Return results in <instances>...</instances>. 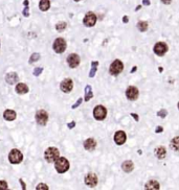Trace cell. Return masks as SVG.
Returning <instances> with one entry per match:
<instances>
[{
	"label": "cell",
	"mask_w": 179,
	"mask_h": 190,
	"mask_svg": "<svg viewBox=\"0 0 179 190\" xmlns=\"http://www.w3.org/2000/svg\"><path fill=\"white\" fill-rule=\"evenodd\" d=\"M55 168L59 174H64L69 169V161L66 158H58L55 161Z\"/></svg>",
	"instance_id": "obj_1"
},
{
	"label": "cell",
	"mask_w": 179,
	"mask_h": 190,
	"mask_svg": "<svg viewBox=\"0 0 179 190\" xmlns=\"http://www.w3.org/2000/svg\"><path fill=\"white\" fill-rule=\"evenodd\" d=\"M60 156V151L57 147H48L44 153V158L48 163L55 162Z\"/></svg>",
	"instance_id": "obj_2"
},
{
	"label": "cell",
	"mask_w": 179,
	"mask_h": 190,
	"mask_svg": "<svg viewBox=\"0 0 179 190\" xmlns=\"http://www.w3.org/2000/svg\"><path fill=\"white\" fill-rule=\"evenodd\" d=\"M23 160V155L22 153L19 151V149H12L9 154V161L12 163V164H19L21 163Z\"/></svg>",
	"instance_id": "obj_3"
},
{
	"label": "cell",
	"mask_w": 179,
	"mask_h": 190,
	"mask_svg": "<svg viewBox=\"0 0 179 190\" xmlns=\"http://www.w3.org/2000/svg\"><path fill=\"white\" fill-rule=\"evenodd\" d=\"M66 46H67V44H66L65 40L63 39V38H58V39L55 40V42L52 44V48H54L55 53L60 55V53H63V52L65 51Z\"/></svg>",
	"instance_id": "obj_4"
},
{
	"label": "cell",
	"mask_w": 179,
	"mask_h": 190,
	"mask_svg": "<svg viewBox=\"0 0 179 190\" xmlns=\"http://www.w3.org/2000/svg\"><path fill=\"white\" fill-rule=\"evenodd\" d=\"M123 69H124L123 62L120 61V60H115V61H113L111 63L110 68H109V72L112 75H118L123 71Z\"/></svg>",
	"instance_id": "obj_5"
},
{
	"label": "cell",
	"mask_w": 179,
	"mask_h": 190,
	"mask_svg": "<svg viewBox=\"0 0 179 190\" xmlns=\"http://www.w3.org/2000/svg\"><path fill=\"white\" fill-rule=\"evenodd\" d=\"M107 116V109L103 106H96L93 110V117L95 119L101 121L104 120Z\"/></svg>",
	"instance_id": "obj_6"
},
{
	"label": "cell",
	"mask_w": 179,
	"mask_h": 190,
	"mask_svg": "<svg viewBox=\"0 0 179 190\" xmlns=\"http://www.w3.org/2000/svg\"><path fill=\"white\" fill-rule=\"evenodd\" d=\"M36 121L39 126H45L47 121H48V114L45 110H39L36 113Z\"/></svg>",
	"instance_id": "obj_7"
},
{
	"label": "cell",
	"mask_w": 179,
	"mask_h": 190,
	"mask_svg": "<svg viewBox=\"0 0 179 190\" xmlns=\"http://www.w3.org/2000/svg\"><path fill=\"white\" fill-rule=\"evenodd\" d=\"M83 23H84L85 26L87 27H91L96 23V16H95L94 13L92 12H89V13L86 14V16L84 17V20H83Z\"/></svg>",
	"instance_id": "obj_8"
},
{
	"label": "cell",
	"mask_w": 179,
	"mask_h": 190,
	"mask_svg": "<svg viewBox=\"0 0 179 190\" xmlns=\"http://www.w3.org/2000/svg\"><path fill=\"white\" fill-rule=\"evenodd\" d=\"M153 50L158 57H162V55H166V52L168 51V45L163 42H158L155 44Z\"/></svg>",
	"instance_id": "obj_9"
},
{
	"label": "cell",
	"mask_w": 179,
	"mask_h": 190,
	"mask_svg": "<svg viewBox=\"0 0 179 190\" xmlns=\"http://www.w3.org/2000/svg\"><path fill=\"white\" fill-rule=\"evenodd\" d=\"M138 95H139V91L136 87H133V86H130V87L127 88L126 90V96L129 100H136L138 98Z\"/></svg>",
	"instance_id": "obj_10"
},
{
	"label": "cell",
	"mask_w": 179,
	"mask_h": 190,
	"mask_svg": "<svg viewBox=\"0 0 179 190\" xmlns=\"http://www.w3.org/2000/svg\"><path fill=\"white\" fill-rule=\"evenodd\" d=\"M73 88V83H72L71 78H65L64 81L60 84V89L64 92V93H69Z\"/></svg>",
	"instance_id": "obj_11"
},
{
	"label": "cell",
	"mask_w": 179,
	"mask_h": 190,
	"mask_svg": "<svg viewBox=\"0 0 179 190\" xmlns=\"http://www.w3.org/2000/svg\"><path fill=\"white\" fill-rule=\"evenodd\" d=\"M85 184L89 187H95L98 185V177H96V174H93V172H90V174H88L86 177H85Z\"/></svg>",
	"instance_id": "obj_12"
},
{
	"label": "cell",
	"mask_w": 179,
	"mask_h": 190,
	"mask_svg": "<svg viewBox=\"0 0 179 190\" xmlns=\"http://www.w3.org/2000/svg\"><path fill=\"white\" fill-rule=\"evenodd\" d=\"M80 57L77 53H71L70 55H68L67 58V63H68L69 67L70 68H77L80 65Z\"/></svg>",
	"instance_id": "obj_13"
},
{
	"label": "cell",
	"mask_w": 179,
	"mask_h": 190,
	"mask_svg": "<svg viewBox=\"0 0 179 190\" xmlns=\"http://www.w3.org/2000/svg\"><path fill=\"white\" fill-rule=\"evenodd\" d=\"M126 139H127V136L124 131H117L114 134V142L117 145H123L126 142Z\"/></svg>",
	"instance_id": "obj_14"
},
{
	"label": "cell",
	"mask_w": 179,
	"mask_h": 190,
	"mask_svg": "<svg viewBox=\"0 0 179 190\" xmlns=\"http://www.w3.org/2000/svg\"><path fill=\"white\" fill-rule=\"evenodd\" d=\"M96 147V141L93 138H88L84 141V148L88 151H94Z\"/></svg>",
	"instance_id": "obj_15"
},
{
	"label": "cell",
	"mask_w": 179,
	"mask_h": 190,
	"mask_svg": "<svg viewBox=\"0 0 179 190\" xmlns=\"http://www.w3.org/2000/svg\"><path fill=\"white\" fill-rule=\"evenodd\" d=\"M17 114L14 110H5L3 113V118L7 121H13L16 119Z\"/></svg>",
	"instance_id": "obj_16"
},
{
	"label": "cell",
	"mask_w": 179,
	"mask_h": 190,
	"mask_svg": "<svg viewBox=\"0 0 179 190\" xmlns=\"http://www.w3.org/2000/svg\"><path fill=\"white\" fill-rule=\"evenodd\" d=\"M160 188L159 183L155 180H151L145 185V189L147 190H158Z\"/></svg>",
	"instance_id": "obj_17"
},
{
	"label": "cell",
	"mask_w": 179,
	"mask_h": 190,
	"mask_svg": "<svg viewBox=\"0 0 179 190\" xmlns=\"http://www.w3.org/2000/svg\"><path fill=\"white\" fill-rule=\"evenodd\" d=\"M17 81H18V75L15 72H10L9 74L5 75V82H7L9 85H14L16 84Z\"/></svg>",
	"instance_id": "obj_18"
},
{
	"label": "cell",
	"mask_w": 179,
	"mask_h": 190,
	"mask_svg": "<svg viewBox=\"0 0 179 190\" xmlns=\"http://www.w3.org/2000/svg\"><path fill=\"white\" fill-rule=\"evenodd\" d=\"M122 168H123V170L125 172H131V171L134 169V164L133 162L130 161V160H127V161H125L123 164H122Z\"/></svg>",
	"instance_id": "obj_19"
},
{
	"label": "cell",
	"mask_w": 179,
	"mask_h": 190,
	"mask_svg": "<svg viewBox=\"0 0 179 190\" xmlns=\"http://www.w3.org/2000/svg\"><path fill=\"white\" fill-rule=\"evenodd\" d=\"M154 153H155V155H156V157L158 159H163L166 158V149L163 146H159V147H157L155 151H154Z\"/></svg>",
	"instance_id": "obj_20"
},
{
	"label": "cell",
	"mask_w": 179,
	"mask_h": 190,
	"mask_svg": "<svg viewBox=\"0 0 179 190\" xmlns=\"http://www.w3.org/2000/svg\"><path fill=\"white\" fill-rule=\"evenodd\" d=\"M16 92L18 94H25L28 92V87L23 83H19L16 86Z\"/></svg>",
	"instance_id": "obj_21"
},
{
	"label": "cell",
	"mask_w": 179,
	"mask_h": 190,
	"mask_svg": "<svg viewBox=\"0 0 179 190\" xmlns=\"http://www.w3.org/2000/svg\"><path fill=\"white\" fill-rule=\"evenodd\" d=\"M50 7V1L49 0H41L39 2V9L42 12H46Z\"/></svg>",
	"instance_id": "obj_22"
},
{
	"label": "cell",
	"mask_w": 179,
	"mask_h": 190,
	"mask_svg": "<svg viewBox=\"0 0 179 190\" xmlns=\"http://www.w3.org/2000/svg\"><path fill=\"white\" fill-rule=\"evenodd\" d=\"M170 146L174 151H179V136H176L172 139Z\"/></svg>",
	"instance_id": "obj_23"
},
{
	"label": "cell",
	"mask_w": 179,
	"mask_h": 190,
	"mask_svg": "<svg viewBox=\"0 0 179 190\" xmlns=\"http://www.w3.org/2000/svg\"><path fill=\"white\" fill-rule=\"evenodd\" d=\"M93 97V93H92V89L91 87L87 85L86 88H85V101H89Z\"/></svg>",
	"instance_id": "obj_24"
},
{
	"label": "cell",
	"mask_w": 179,
	"mask_h": 190,
	"mask_svg": "<svg viewBox=\"0 0 179 190\" xmlns=\"http://www.w3.org/2000/svg\"><path fill=\"white\" fill-rule=\"evenodd\" d=\"M98 66V61L91 62V70H90V73H89V78H93V76L95 75V72H96Z\"/></svg>",
	"instance_id": "obj_25"
},
{
	"label": "cell",
	"mask_w": 179,
	"mask_h": 190,
	"mask_svg": "<svg viewBox=\"0 0 179 190\" xmlns=\"http://www.w3.org/2000/svg\"><path fill=\"white\" fill-rule=\"evenodd\" d=\"M137 28L139 29L140 32H146L148 29V23L146 21H139L137 23Z\"/></svg>",
	"instance_id": "obj_26"
},
{
	"label": "cell",
	"mask_w": 179,
	"mask_h": 190,
	"mask_svg": "<svg viewBox=\"0 0 179 190\" xmlns=\"http://www.w3.org/2000/svg\"><path fill=\"white\" fill-rule=\"evenodd\" d=\"M65 28H66L65 22H59V23H57V25H55V29H57L58 32H63Z\"/></svg>",
	"instance_id": "obj_27"
},
{
	"label": "cell",
	"mask_w": 179,
	"mask_h": 190,
	"mask_svg": "<svg viewBox=\"0 0 179 190\" xmlns=\"http://www.w3.org/2000/svg\"><path fill=\"white\" fill-rule=\"evenodd\" d=\"M39 59H40V53L36 52V53L32 55V57H30V59H29V63H30V64H32V63H35V62H37Z\"/></svg>",
	"instance_id": "obj_28"
},
{
	"label": "cell",
	"mask_w": 179,
	"mask_h": 190,
	"mask_svg": "<svg viewBox=\"0 0 179 190\" xmlns=\"http://www.w3.org/2000/svg\"><path fill=\"white\" fill-rule=\"evenodd\" d=\"M157 115H158L159 117H161V118H164V117L168 115V111H166V110H164V109L160 110V111H158V112H157Z\"/></svg>",
	"instance_id": "obj_29"
},
{
	"label": "cell",
	"mask_w": 179,
	"mask_h": 190,
	"mask_svg": "<svg viewBox=\"0 0 179 190\" xmlns=\"http://www.w3.org/2000/svg\"><path fill=\"white\" fill-rule=\"evenodd\" d=\"M9 189L7 183L5 181H0V190H7Z\"/></svg>",
	"instance_id": "obj_30"
},
{
	"label": "cell",
	"mask_w": 179,
	"mask_h": 190,
	"mask_svg": "<svg viewBox=\"0 0 179 190\" xmlns=\"http://www.w3.org/2000/svg\"><path fill=\"white\" fill-rule=\"evenodd\" d=\"M42 71H43V68H41V67H37L35 70H34V72H33V74L35 75V76H39L40 74L42 73Z\"/></svg>",
	"instance_id": "obj_31"
},
{
	"label": "cell",
	"mask_w": 179,
	"mask_h": 190,
	"mask_svg": "<svg viewBox=\"0 0 179 190\" xmlns=\"http://www.w3.org/2000/svg\"><path fill=\"white\" fill-rule=\"evenodd\" d=\"M37 190H41V189H44V190H48V186L46 185V184H39L38 186L36 187Z\"/></svg>",
	"instance_id": "obj_32"
},
{
	"label": "cell",
	"mask_w": 179,
	"mask_h": 190,
	"mask_svg": "<svg viewBox=\"0 0 179 190\" xmlns=\"http://www.w3.org/2000/svg\"><path fill=\"white\" fill-rule=\"evenodd\" d=\"M82 100H83V99H82V98H79V99H78V101H77V103H75V105H73V106L71 107L72 109H75V108H78V107L80 106V105H81Z\"/></svg>",
	"instance_id": "obj_33"
},
{
	"label": "cell",
	"mask_w": 179,
	"mask_h": 190,
	"mask_svg": "<svg viewBox=\"0 0 179 190\" xmlns=\"http://www.w3.org/2000/svg\"><path fill=\"white\" fill-rule=\"evenodd\" d=\"M162 132H163V128H162V126H157L156 129H155V133H157V134L162 133Z\"/></svg>",
	"instance_id": "obj_34"
},
{
	"label": "cell",
	"mask_w": 179,
	"mask_h": 190,
	"mask_svg": "<svg viewBox=\"0 0 179 190\" xmlns=\"http://www.w3.org/2000/svg\"><path fill=\"white\" fill-rule=\"evenodd\" d=\"M131 116L135 119V121H138V120H139V116H138L137 114H135V113H131Z\"/></svg>",
	"instance_id": "obj_35"
},
{
	"label": "cell",
	"mask_w": 179,
	"mask_h": 190,
	"mask_svg": "<svg viewBox=\"0 0 179 190\" xmlns=\"http://www.w3.org/2000/svg\"><path fill=\"white\" fill-rule=\"evenodd\" d=\"M67 126H68V129H72V128H75V121H72V122L68 123V124H67Z\"/></svg>",
	"instance_id": "obj_36"
},
{
	"label": "cell",
	"mask_w": 179,
	"mask_h": 190,
	"mask_svg": "<svg viewBox=\"0 0 179 190\" xmlns=\"http://www.w3.org/2000/svg\"><path fill=\"white\" fill-rule=\"evenodd\" d=\"M143 5H147V7H148V5H150L151 4L150 0H143Z\"/></svg>",
	"instance_id": "obj_37"
},
{
	"label": "cell",
	"mask_w": 179,
	"mask_h": 190,
	"mask_svg": "<svg viewBox=\"0 0 179 190\" xmlns=\"http://www.w3.org/2000/svg\"><path fill=\"white\" fill-rule=\"evenodd\" d=\"M160 1H161L162 3L166 4V5H168V4H170V3H171V2H172V0H160Z\"/></svg>",
	"instance_id": "obj_38"
},
{
	"label": "cell",
	"mask_w": 179,
	"mask_h": 190,
	"mask_svg": "<svg viewBox=\"0 0 179 190\" xmlns=\"http://www.w3.org/2000/svg\"><path fill=\"white\" fill-rule=\"evenodd\" d=\"M128 21H129V18H128V16H124V17H123V22H124V23H128Z\"/></svg>",
	"instance_id": "obj_39"
},
{
	"label": "cell",
	"mask_w": 179,
	"mask_h": 190,
	"mask_svg": "<svg viewBox=\"0 0 179 190\" xmlns=\"http://www.w3.org/2000/svg\"><path fill=\"white\" fill-rule=\"evenodd\" d=\"M20 183H21V185H22V188H23V189H25V188H26V187H25V184L23 183L22 180H20Z\"/></svg>",
	"instance_id": "obj_40"
},
{
	"label": "cell",
	"mask_w": 179,
	"mask_h": 190,
	"mask_svg": "<svg viewBox=\"0 0 179 190\" xmlns=\"http://www.w3.org/2000/svg\"><path fill=\"white\" fill-rule=\"evenodd\" d=\"M136 69H137V67H136V66H134V67L132 68V70H131V73H134V72L136 71Z\"/></svg>",
	"instance_id": "obj_41"
},
{
	"label": "cell",
	"mask_w": 179,
	"mask_h": 190,
	"mask_svg": "<svg viewBox=\"0 0 179 190\" xmlns=\"http://www.w3.org/2000/svg\"><path fill=\"white\" fill-rule=\"evenodd\" d=\"M140 9H141V5H137V7H135V12H137V11L140 10Z\"/></svg>",
	"instance_id": "obj_42"
},
{
	"label": "cell",
	"mask_w": 179,
	"mask_h": 190,
	"mask_svg": "<svg viewBox=\"0 0 179 190\" xmlns=\"http://www.w3.org/2000/svg\"><path fill=\"white\" fill-rule=\"evenodd\" d=\"M158 70H159V72H162V71H163L162 67H159V68H158Z\"/></svg>",
	"instance_id": "obj_43"
},
{
	"label": "cell",
	"mask_w": 179,
	"mask_h": 190,
	"mask_svg": "<svg viewBox=\"0 0 179 190\" xmlns=\"http://www.w3.org/2000/svg\"><path fill=\"white\" fill-rule=\"evenodd\" d=\"M75 1H77V2H79V1H81V0H75Z\"/></svg>",
	"instance_id": "obj_44"
},
{
	"label": "cell",
	"mask_w": 179,
	"mask_h": 190,
	"mask_svg": "<svg viewBox=\"0 0 179 190\" xmlns=\"http://www.w3.org/2000/svg\"><path fill=\"white\" fill-rule=\"evenodd\" d=\"M177 107H178V109H179V103H178V105H177Z\"/></svg>",
	"instance_id": "obj_45"
}]
</instances>
